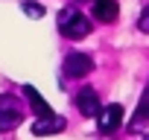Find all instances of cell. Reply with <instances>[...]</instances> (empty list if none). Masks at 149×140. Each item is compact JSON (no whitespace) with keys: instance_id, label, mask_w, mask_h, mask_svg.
<instances>
[{"instance_id":"6da1fadb","label":"cell","mask_w":149,"mask_h":140,"mask_svg":"<svg viewBox=\"0 0 149 140\" xmlns=\"http://www.w3.org/2000/svg\"><path fill=\"white\" fill-rule=\"evenodd\" d=\"M58 32L64 38H70V41H79V38H85L91 32V21L76 9H61L58 12Z\"/></svg>"},{"instance_id":"7a4b0ae2","label":"cell","mask_w":149,"mask_h":140,"mask_svg":"<svg viewBox=\"0 0 149 140\" xmlns=\"http://www.w3.org/2000/svg\"><path fill=\"white\" fill-rule=\"evenodd\" d=\"M24 120V102L21 96L12 94H0V131H12Z\"/></svg>"},{"instance_id":"3957f363","label":"cell","mask_w":149,"mask_h":140,"mask_svg":"<svg viewBox=\"0 0 149 140\" xmlns=\"http://www.w3.org/2000/svg\"><path fill=\"white\" fill-rule=\"evenodd\" d=\"M91 70H94V58H91L88 53L73 50V53L64 55V64H61V73H64V76H70V79H82V76L91 73Z\"/></svg>"},{"instance_id":"277c9868","label":"cell","mask_w":149,"mask_h":140,"mask_svg":"<svg viewBox=\"0 0 149 140\" xmlns=\"http://www.w3.org/2000/svg\"><path fill=\"white\" fill-rule=\"evenodd\" d=\"M120 123H123V105H120V102H111V105H105V108L100 111L97 125H100V131H102V134L117 131V128H120Z\"/></svg>"},{"instance_id":"5b68a950","label":"cell","mask_w":149,"mask_h":140,"mask_svg":"<svg viewBox=\"0 0 149 140\" xmlns=\"http://www.w3.org/2000/svg\"><path fill=\"white\" fill-rule=\"evenodd\" d=\"M76 108H79V114H82V117H100L102 105H100L97 91H94V88H82V91L76 94Z\"/></svg>"},{"instance_id":"8992f818","label":"cell","mask_w":149,"mask_h":140,"mask_svg":"<svg viewBox=\"0 0 149 140\" xmlns=\"http://www.w3.org/2000/svg\"><path fill=\"white\" fill-rule=\"evenodd\" d=\"M24 96H26V102H29V108H32V114H35L38 120H50V117H56L53 108H50V102H47L32 85H24Z\"/></svg>"},{"instance_id":"52a82bcc","label":"cell","mask_w":149,"mask_h":140,"mask_svg":"<svg viewBox=\"0 0 149 140\" xmlns=\"http://www.w3.org/2000/svg\"><path fill=\"white\" fill-rule=\"evenodd\" d=\"M91 9H94V18L102 21V24H111L120 15V3H117V0H94Z\"/></svg>"},{"instance_id":"ba28073f","label":"cell","mask_w":149,"mask_h":140,"mask_svg":"<svg viewBox=\"0 0 149 140\" xmlns=\"http://www.w3.org/2000/svg\"><path fill=\"white\" fill-rule=\"evenodd\" d=\"M58 131H64V120H61V117H50V120L32 123V134H38V137H44V134H58Z\"/></svg>"},{"instance_id":"9c48e42d","label":"cell","mask_w":149,"mask_h":140,"mask_svg":"<svg viewBox=\"0 0 149 140\" xmlns=\"http://www.w3.org/2000/svg\"><path fill=\"white\" fill-rule=\"evenodd\" d=\"M143 123H149V88H146V94L140 96V102H137V111H134V117H132L129 128L134 131V128H140Z\"/></svg>"},{"instance_id":"30bf717a","label":"cell","mask_w":149,"mask_h":140,"mask_svg":"<svg viewBox=\"0 0 149 140\" xmlns=\"http://www.w3.org/2000/svg\"><path fill=\"white\" fill-rule=\"evenodd\" d=\"M21 9H24L29 18H44V6H41V3H35V0H24Z\"/></svg>"},{"instance_id":"8fae6325","label":"cell","mask_w":149,"mask_h":140,"mask_svg":"<svg viewBox=\"0 0 149 140\" xmlns=\"http://www.w3.org/2000/svg\"><path fill=\"white\" fill-rule=\"evenodd\" d=\"M137 26H140V32H149V6L140 12V21H137Z\"/></svg>"},{"instance_id":"7c38bea8","label":"cell","mask_w":149,"mask_h":140,"mask_svg":"<svg viewBox=\"0 0 149 140\" xmlns=\"http://www.w3.org/2000/svg\"><path fill=\"white\" fill-rule=\"evenodd\" d=\"M143 140H149V134H146V137H143Z\"/></svg>"},{"instance_id":"4fadbf2b","label":"cell","mask_w":149,"mask_h":140,"mask_svg":"<svg viewBox=\"0 0 149 140\" xmlns=\"http://www.w3.org/2000/svg\"><path fill=\"white\" fill-rule=\"evenodd\" d=\"M79 3H85V0H79Z\"/></svg>"}]
</instances>
